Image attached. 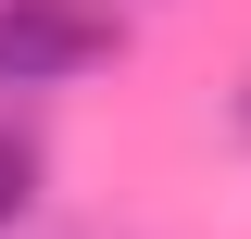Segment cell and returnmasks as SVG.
<instances>
[{
  "label": "cell",
  "mask_w": 251,
  "mask_h": 239,
  "mask_svg": "<svg viewBox=\"0 0 251 239\" xmlns=\"http://www.w3.org/2000/svg\"><path fill=\"white\" fill-rule=\"evenodd\" d=\"M226 126H239V139H251V76H239V89H226Z\"/></svg>",
  "instance_id": "3"
},
{
  "label": "cell",
  "mask_w": 251,
  "mask_h": 239,
  "mask_svg": "<svg viewBox=\"0 0 251 239\" xmlns=\"http://www.w3.org/2000/svg\"><path fill=\"white\" fill-rule=\"evenodd\" d=\"M88 63H113L100 0H0V89H63Z\"/></svg>",
  "instance_id": "1"
},
{
  "label": "cell",
  "mask_w": 251,
  "mask_h": 239,
  "mask_svg": "<svg viewBox=\"0 0 251 239\" xmlns=\"http://www.w3.org/2000/svg\"><path fill=\"white\" fill-rule=\"evenodd\" d=\"M25 202H38V151H25V139H0V227H13Z\"/></svg>",
  "instance_id": "2"
}]
</instances>
